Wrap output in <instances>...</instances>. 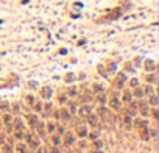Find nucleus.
<instances>
[{"label":"nucleus","instance_id":"f257e3e1","mask_svg":"<svg viewBox=\"0 0 159 153\" xmlns=\"http://www.w3.org/2000/svg\"><path fill=\"white\" fill-rule=\"evenodd\" d=\"M28 141H30V144H31L33 148H36L39 145V139L34 138V136H31V134H28Z\"/></svg>","mask_w":159,"mask_h":153},{"label":"nucleus","instance_id":"f03ea898","mask_svg":"<svg viewBox=\"0 0 159 153\" xmlns=\"http://www.w3.org/2000/svg\"><path fill=\"white\" fill-rule=\"evenodd\" d=\"M58 116H61L64 120H69V111H67V109H61V112H59Z\"/></svg>","mask_w":159,"mask_h":153},{"label":"nucleus","instance_id":"7ed1b4c3","mask_svg":"<svg viewBox=\"0 0 159 153\" xmlns=\"http://www.w3.org/2000/svg\"><path fill=\"white\" fill-rule=\"evenodd\" d=\"M77 131H78V136H86V133H87L84 127H78V128H77Z\"/></svg>","mask_w":159,"mask_h":153},{"label":"nucleus","instance_id":"20e7f679","mask_svg":"<svg viewBox=\"0 0 159 153\" xmlns=\"http://www.w3.org/2000/svg\"><path fill=\"white\" fill-rule=\"evenodd\" d=\"M123 80H125V75H119L117 80H115V86L119 88V83H123Z\"/></svg>","mask_w":159,"mask_h":153},{"label":"nucleus","instance_id":"39448f33","mask_svg":"<svg viewBox=\"0 0 159 153\" xmlns=\"http://www.w3.org/2000/svg\"><path fill=\"white\" fill-rule=\"evenodd\" d=\"M70 142H74V138H72L70 136V133H67V134H66V144H70Z\"/></svg>","mask_w":159,"mask_h":153},{"label":"nucleus","instance_id":"423d86ee","mask_svg":"<svg viewBox=\"0 0 159 153\" xmlns=\"http://www.w3.org/2000/svg\"><path fill=\"white\" fill-rule=\"evenodd\" d=\"M28 120H30V124H31V125H36V124H38V119H36L34 116H28Z\"/></svg>","mask_w":159,"mask_h":153},{"label":"nucleus","instance_id":"0eeeda50","mask_svg":"<svg viewBox=\"0 0 159 153\" xmlns=\"http://www.w3.org/2000/svg\"><path fill=\"white\" fill-rule=\"evenodd\" d=\"M89 112H91V111H89L87 106H83V108H81V114L83 116H89Z\"/></svg>","mask_w":159,"mask_h":153},{"label":"nucleus","instance_id":"6e6552de","mask_svg":"<svg viewBox=\"0 0 159 153\" xmlns=\"http://www.w3.org/2000/svg\"><path fill=\"white\" fill-rule=\"evenodd\" d=\"M89 124L95 125V124H97V117H95V116H89Z\"/></svg>","mask_w":159,"mask_h":153},{"label":"nucleus","instance_id":"1a4fd4ad","mask_svg":"<svg viewBox=\"0 0 159 153\" xmlns=\"http://www.w3.org/2000/svg\"><path fill=\"white\" fill-rule=\"evenodd\" d=\"M109 103H111V105L114 106V108H117V106H119V100H117V98H115V97H112V98H111V102H109Z\"/></svg>","mask_w":159,"mask_h":153},{"label":"nucleus","instance_id":"9d476101","mask_svg":"<svg viewBox=\"0 0 159 153\" xmlns=\"http://www.w3.org/2000/svg\"><path fill=\"white\" fill-rule=\"evenodd\" d=\"M17 150L21 152V153H25V152H27V148H25V145H24V144H19V145H17Z\"/></svg>","mask_w":159,"mask_h":153},{"label":"nucleus","instance_id":"9b49d317","mask_svg":"<svg viewBox=\"0 0 159 153\" xmlns=\"http://www.w3.org/2000/svg\"><path fill=\"white\" fill-rule=\"evenodd\" d=\"M50 94H52V91L48 88H44V89H42V95H47V97H48Z\"/></svg>","mask_w":159,"mask_h":153},{"label":"nucleus","instance_id":"f8f14e48","mask_svg":"<svg viewBox=\"0 0 159 153\" xmlns=\"http://www.w3.org/2000/svg\"><path fill=\"white\" fill-rule=\"evenodd\" d=\"M145 67H147V69H150V71H151V69H153L154 66H153V63H151V61H147V64H145Z\"/></svg>","mask_w":159,"mask_h":153},{"label":"nucleus","instance_id":"ddd939ff","mask_svg":"<svg viewBox=\"0 0 159 153\" xmlns=\"http://www.w3.org/2000/svg\"><path fill=\"white\" fill-rule=\"evenodd\" d=\"M123 100H127V102H130V100H131V95L128 94V92H125V97H123Z\"/></svg>","mask_w":159,"mask_h":153},{"label":"nucleus","instance_id":"4468645a","mask_svg":"<svg viewBox=\"0 0 159 153\" xmlns=\"http://www.w3.org/2000/svg\"><path fill=\"white\" fill-rule=\"evenodd\" d=\"M3 120H5V122H6V124H9V122H11V117H9V116H8V114H6V116H5V117H3Z\"/></svg>","mask_w":159,"mask_h":153},{"label":"nucleus","instance_id":"2eb2a0df","mask_svg":"<svg viewBox=\"0 0 159 153\" xmlns=\"http://www.w3.org/2000/svg\"><path fill=\"white\" fill-rule=\"evenodd\" d=\"M27 100H28V103H33V98H31V95H28V97H27Z\"/></svg>","mask_w":159,"mask_h":153},{"label":"nucleus","instance_id":"dca6fc26","mask_svg":"<svg viewBox=\"0 0 159 153\" xmlns=\"http://www.w3.org/2000/svg\"><path fill=\"white\" fill-rule=\"evenodd\" d=\"M0 142H3V136L2 134H0Z\"/></svg>","mask_w":159,"mask_h":153},{"label":"nucleus","instance_id":"f3484780","mask_svg":"<svg viewBox=\"0 0 159 153\" xmlns=\"http://www.w3.org/2000/svg\"><path fill=\"white\" fill-rule=\"evenodd\" d=\"M38 153H44V150H42V148H41V150H39V152H38Z\"/></svg>","mask_w":159,"mask_h":153}]
</instances>
